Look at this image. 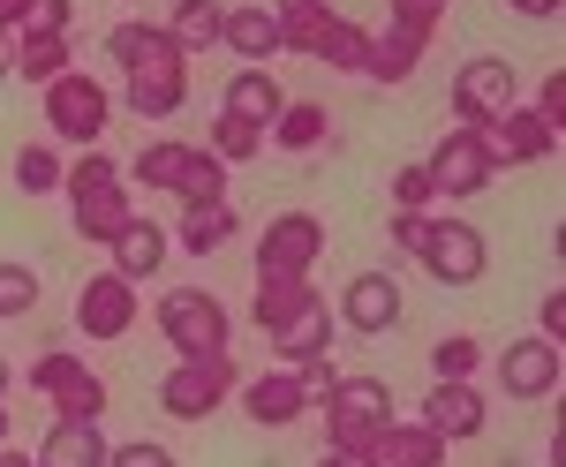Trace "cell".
<instances>
[{
	"label": "cell",
	"instance_id": "36",
	"mask_svg": "<svg viewBox=\"0 0 566 467\" xmlns=\"http://www.w3.org/2000/svg\"><path fill=\"white\" fill-rule=\"evenodd\" d=\"M175 197L181 204H227V167H219L212 151H189V173H181Z\"/></svg>",
	"mask_w": 566,
	"mask_h": 467
},
{
	"label": "cell",
	"instance_id": "47",
	"mask_svg": "<svg viewBox=\"0 0 566 467\" xmlns=\"http://www.w3.org/2000/svg\"><path fill=\"white\" fill-rule=\"evenodd\" d=\"M506 8H514V15H528V23H552V15H559V0H506Z\"/></svg>",
	"mask_w": 566,
	"mask_h": 467
},
{
	"label": "cell",
	"instance_id": "30",
	"mask_svg": "<svg viewBox=\"0 0 566 467\" xmlns=\"http://www.w3.org/2000/svg\"><path fill=\"white\" fill-rule=\"evenodd\" d=\"M264 136H280V151H317V144L333 136V114H325L317 98H287V106H280V121L264 128Z\"/></svg>",
	"mask_w": 566,
	"mask_h": 467
},
{
	"label": "cell",
	"instance_id": "34",
	"mask_svg": "<svg viewBox=\"0 0 566 467\" xmlns=\"http://www.w3.org/2000/svg\"><path fill=\"white\" fill-rule=\"evenodd\" d=\"M205 151H212L219 167H250V159L264 151V128L234 121V114H212V144H205Z\"/></svg>",
	"mask_w": 566,
	"mask_h": 467
},
{
	"label": "cell",
	"instance_id": "49",
	"mask_svg": "<svg viewBox=\"0 0 566 467\" xmlns=\"http://www.w3.org/2000/svg\"><path fill=\"white\" fill-rule=\"evenodd\" d=\"M0 467H39L31 453H15V445H0Z\"/></svg>",
	"mask_w": 566,
	"mask_h": 467
},
{
	"label": "cell",
	"instance_id": "44",
	"mask_svg": "<svg viewBox=\"0 0 566 467\" xmlns=\"http://www.w3.org/2000/svg\"><path fill=\"white\" fill-rule=\"evenodd\" d=\"M536 114H544L552 128H566V84H559V68H552V76L536 84Z\"/></svg>",
	"mask_w": 566,
	"mask_h": 467
},
{
	"label": "cell",
	"instance_id": "41",
	"mask_svg": "<svg viewBox=\"0 0 566 467\" xmlns=\"http://www.w3.org/2000/svg\"><path fill=\"white\" fill-rule=\"evenodd\" d=\"M423 242H431V212H392V250L423 256Z\"/></svg>",
	"mask_w": 566,
	"mask_h": 467
},
{
	"label": "cell",
	"instance_id": "50",
	"mask_svg": "<svg viewBox=\"0 0 566 467\" xmlns=\"http://www.w3.org/2000/svg\"><path fill=\"white\" fill-rule=\"evenodd\" d=\"M317 467H363V460H355V453H333V445H325V460H317Z\"/></svg>",
	"mask_w": 566,
	"mask_h": 467
},
{
	"label": "cell",
	"instance_id": "23",
	"mask_svg": "<svg viewBox=\"0 0 566 467\" xmlns=\"http://www.w3.org/2000/svg\"><path fill=\"white\" fill-rule=\"evenodd\" d=\"M280 106H287V98H280V84H272L264 68H234L227 91H219V114H234V121H250V128H272Z\"/></svg>",
	"mask_w": 566,
	"mask_h": 467
},
{
	"label": "cell",
	"instance_id": "40",
	"mask_svg": "<svg viewBox=\"0 0 566 467\" xmlns=\"http://www.w3.org/2000/svg\"><path fill=\"white\" fill-rule=\"evenodd\" d=\"M106 467H181L167 445H151V437H129V445H114L106 453Z\"/></svg>",
	"mask_w": 566,
	"mask_h": 467
},
{
	"label": "cell",
	"instance_id": "9",
	"mask_svg": "<svg viewBox=\"0 0 566 467\" xmlns=\"http://www.w3.org/2000/svg\"><path fill=\"white\" fill-rule=\"evenodd\" d=\"M423 272H431L438 287H476L483 272H491V242H483V226H469V219H431Z\"/></svg>",
	"mask_w": 566,
	"mask_h": 467
},
{
	"label": "cell",
	"instance_id": "4",
	"mask_svg": "<svg viewBox=\"0 0 566 467\" xmlns=\"http://www.w3.org/2000/svg\"><path fill=\"white\" fill-rule=\"evenodd\" d=\"M114 121V91L84 76V68H69V76H53L45 84V128L61 136V144H76V151H98V136Z\"/></svg>",
	"mask_w": 566,
	"mask_h": 467
},
{
	"label": "cell",
	"instance_id": "17",
	"mask_svg": "<svg viewBox=\"0 0 566 467\" xmlns=\"http://www.w3.org/2000/svg\"><path fill=\"white\" fill-rule=\"evenodd\" d=\"M242 415H250L258 429H287V423H303V415H310L303 378H295V370H264V378H250V384H242Z\"/></svg>",
	"mask_w": 566,
	"mask_h": 467
},
{
	"label": "cell",
	"instance_id": "46",
	"mask_svg": "<svg viewBox=\"0 0 566 467\" xmlns=\"http://www.w3.org/2000/svg\"><path fill=\"white\" fill-rule=\"evenodd\" d=\"M536 317H544V340H566V295H544Z\"/></svg>",
	"mask_w": 566,
	"mask_h": 467
},
{
	"label": "cell",
	"instance_id": "10",
	"mask_svg": "<svg viewBox=\"0 0 566 467\" xmlns=\"http://www.w3.org/2000/svg\"><path fill=\"white\" fill-rule=\"evenodd\" d=\"M136 317H144V295H136V279H122V272H98V279L76 287V332L84 340H129Z\"/></svg>",
	"mask_w": 566,
	"mask_h": 467
},
{
	"label": "cell",
	"instance_id": "3",
	"mask_svg": "<svg viewBox=\"0 0 566 467\" xmlns=\"http://www.w3.org/2000/svg\"><path fill=\"white\" fill-rule=\"evenodd\" d=\"M317 407H325V445L333 453H363L392 423V384L386 378H340Z\"/></svg>",
	"mask_w": 566,
	"mask_h": 467
},
{
	"label": "cell",
	"instance_id": "24",
	"mask_svg": "<svg viewBox=\"0 0 566 467\" xmlns=\"http://www.w3.org/2000/svg\"><path fill=\"white\" fill-rule=\"evenodd\" d=\"M219 45H227V53H242V68H264V61L280 53V23H272V8H227Z\"/></svg>",
	"mask_w": 566,
	"mask_h": 467
},
{
	"label": "cell",
	"instance_id": "6",
	"mask_svg": "<svg viewBox=\"0 0 566 467\" xmlns=\"http://www.w3.org/2000/svg\"><path fill=\"white\" fill-rule=\"evenodd\" d=\"M31 392H45L53 415H69V423H106V384H98V370L84 354H39L31 362Z\"/></svg>",
	"mask_w": 566,
	"mask_h": 467
},
{
	"label": "cell",
	"instance_id": "37",
	"mask_svg": "<svg viewBox=\"0 0 566 467\" xmlns=\"http://www.w3.org/2000/svg\"><path fill=\"white\" fill-rule=\"evenodd\" d=\"M476 362H483V347L469 340V332H446V340L431 347V378H438V384H461V378H476Z\"/></svg>",
	"mask_w": 566,
	"mask_h": 467
},
{
	"label": "cell",
	"instance_id": "19",
	"mask_svg": "<svg viewBox=\"0 0 566 467\" xmlns=\"http://www.w3.org/2000/svg\"><path fill=\"white\" fill-rule=\"evenodd\" d=\"M106 250H114V272H122V279H159V264H167L175 242H167V226H159V219H136L129 212L114 234H106Z\"/></svg>",
	"mask_w": 566,
	"mask_h": 467
},
{
	"label": "cell",
	"instance_id": "42",
	"mask_svg": "<svg viewBox=\"0 0 566 467\" xmlns=\"http://www.w3.org/2000/svg\"><path fill=\"white\" fill-rule=\"evenodd\" d=\"M438 15H446V0H392V23H400V31H423V39H431Z\"/></svg>",
	"mask_w": 566,
	"mask_h": 467
},
{
	"label": "cell",
	"instance_id": "11",
	"mask_svg": "<svg viewBox=\"0 0 566 467\" xmlns=\"http://www.w3.org/2000/svg\"><path fill=\"white\" fill-rule=\"evenodd\" d=\"M566 378V347L544 340V332H528V340L499 347V392L506 400H552Z\"/></svg>",
	"mask_w": 566,
	"mask_h": 467
},
{
	"label": "cell",
	"instance_id": "25",
	"mask_svg": "<svg viewBox=\"0 0 566 467\" xmlns=\"http://www.w3.org/2000/svg\"><path fill=\"white\" fill-rule=\"evenodd\" d=\"M242 234V219H234V204H181V226H175V242L189 256H219L227 242Z\"/></svg>",
	"mask_w": 566,
	"mask_h": 467
},
{
	"label": "cell",
	"instance_id": "51",
	"mask_svg": "<svg viewBox=\"0 0 566 467\" xmlns=\"http://www.w3.org/2000/svg\"><path fill=\"white\" fill-rule=\"evenodd\" d=\"M0 445H8V407H0Z\"/></svg>",
	"mask_w": 566,
	"mask_h": 467
},
{
	"label": "cell",
	"instance_id": "45",
	"mask_svg": "<svg viewBox=\"0 0 566 467\" xmlns=\"http://www.w3.org/2000/svg\"><path fill=\"white\" fill-rule=\"evenodd\" d=\"M295 378H303L310 407H317V400H325V392H333V384H340V370H333V362H325V354H317V362H303V370H295Z\"/></svg>",
	"mask_w": 566,
	"mask_h": 467
},
{
	"label": "cell",
	"instance_id": "28",
	"mask_svg": "<svg viewBox=\"0 0 566 467\" xmlns=\"http://www.w3.org/2000/svg\"><path fill=\"white\" fill-rule=\"evenodd\" d=\"M189 151L197 144H175V136H151L144 151H136V167H122L129 181H144V189H159V197H175L181 173H189Z\"/></svg>",
	"mask_w": 566,
	"mask_h": 467
},
{
	"label": "cell",
	"instance_id": "22",
	"mask_svg": "<svg viewBox=\"0 0 566 467\" xmlns=\"http://www.w3.org/2000/svg\"><path fill=\"white\" fill-rule=\"evenodd\" d=\"M423 53H431V39H423V31H400V23H392V31H378V39H370L363 76H370V84H408V76L423 68Z\"/></svg>",
	"mask_w": 566,
	"mask_h": 467
},
{
	"label": "cell",
	"instance_id": "1",
	"mask_svg": "<svg viewBox=\"0 0 566 467\" xmlns=\"http://www.w3.org/2000/svg\"><path fill=\"white\" fill-rule=\"evenodd\" d=\"M61 197H69V219L84 242H106L122 219H129V173L114 167L106 151H84L76 167L61 173Z\"/></svg>",
	"mask_w": 566,
	"mask_h": 467
},
{
	"label": "cell",
	"instance_id": "52",
	"mask_svg": "<svg viewBox=\"0 0 566 467\" xmlns=\"http://www.w3.org/2000/svg\"><path fill=\"white\" fill-rule=\"evenodd\" d=\"M0 392H8V362H0Z\"/></svg>",
	"mask_w": 566,
	"mask_h": 467
},
{
	"label": "cell",
	"instance_id": "32",
	"mask_svg": "<svg viewBox=\"0 0 566 467\" xmlns=\"http://www.w3.org/2000/svg\"><path fill=\"white\" fill-rule=\"evenodd\" d=\"M310 279H258V301H250V317H258V332H280L295 309H310Z\"/></svg>",
	"mask_w": 566,
	"mask_h": 467
},
{
	"label": "cell",
	"instance_id": "48",
	"mask_svg": "<svg viewBox=\"0 0 566 467\" xmlns=\"http://www.w3.org/2000/svg\"><path fill=\"white\" fill-rule=\"evenodd\" d=\"M8 68H15V39L0 31V84H8Z\"/></svg>",
	"mask_w": 566,
	"mask_h": 467
},
{
	"label": "cell",
	"instance_id": "27",
	"mask_svg": "<svg viewBox=\"0 0 566 467\" xmlns=\"http://www.w3.org/2000/svg\"><path fill=\"white\" fill-rule=\"evenodd\" d=\"M69 53L76 45L69 39H53V31H15V68L8 76H23V84H53V76H69Z\"/></svg>",
	"mask_w": 566,
	"mask_h": 467
},
{
	"label": "cell",
	"instance_id": "33",
	"mask_svg": "<svg viewBox=\"0 0 566 467\" xmlns=\"http://www.w3.org/2000/svg\"><path fill=\"white\" fill-rule=\"evenodd\" d=\"M363 53H370V31H363V23H348V15H333L310 61H325V68H340V76H363Z\"/></svg>",
	"mask_w": 566,
	"mask_h": 467
},
{
	"label": "cell",
	"instance_id": "5",
	"mask_svg": "<svg viewBox=\"0 0 566 467\" xmlns=\"http://www.w3.org/2000/svg\"><path fill=\"white\" fill-rule=\"evenodd\" d=\"M234 354H197V362H175L167 378H159V407L175 415V423H205L219 415V400L234 392Z\"/></svg>",
	"mask_w": 566,
	"mask_h": 467
},
{
	"label": "cell",
	"instance_id": "43",
	"mask_svg": "<svg viewBox=\"0 0 566 467\" xmlns=\"http://www.w3.org/2000/svg\"><path fill=\"white\" fill-rule=\"evenodd\" d=\"M69 23H76L69 0H31V23H23V31H53V39H69Z\"/></svg>",
	"mask_w": 566,
	"mask_h": 467
},
{
	"label": "cell",
	"instance_id": "13",
	"mask_svg": "<svg viewBox=\"0 0 566 467\" xmlns=\"http://www.w3.org/2000/svg\"><path fill=\"white\" fill-rule=\"evenodd\" d=\"M400 309H408V301H400V279H392V272H355L348 287H340V317H333V325L378 340V332L400 325Z\"/></svg>",
	"mask_w": 566,
	"mask_h": 467
},
{
	"label": "cell",
	"instance_id": "20",
	"mask_svg": "<svg viewBox=\"0 0 566 467\" xmlns=\"http://www.w3.org/2000/svg\"><path fill=\"white\" fill-rule=\"evenodd\" d=\"M355 460H363V467H446V445H438L423 423H400V415H392Z\"/></svg>",
	"mask_w": 566,
	"mask_h": 467
},
{
	"label": "cell",
	"instance_id": "8",
	"mask_svg": "<svg viewBox=\"0 0 566 467\" xmlns=\"http://www.w3.org/2000/svg\"><path fill=\"white\" fill-rule=\"evenodd\" d=\"M325 256V226L310 212H280L258 234V279H310Z\"/></svg>",
	"mask_w": 566,
	"mask_h": 467
},
{
	"label": "cell",
	"instance_id": "53",
	"mask_svg": "<svg viewBox=\"0 0 566 467\" xmlns=\"http://www.w3.org/2000/svg\"><path fill=\"white\" fill-rule=\"evenodd\" d=\"M129 8H144V0H129Z\"/></svg>",
	"mask_w": 566,
	"mask_h": 467
},
{
	"label": "cell",
	"instance_id": "21",
	"mask_svg": "<svg viewBox=\"0 0 566 467\" xmlns=\"http://www.w3.org/2000/svg\"><path fill=\"white\" fill-rule=\"evenodd\" d=\"M106 423H69V415H53V429H45L39 445V467H106Z\"/></svg>",
	"mask_w": 566,
	"mask_h": 467
},
{
	"label": "cell",
	"instance_id": "18",
	"mask_svg": "<svg viewBox=\"0 0 566 467\" xmlns=\"http://www.w3.org/2000/svg\"><path fill=\"white\" fill-rule=\"evenodd\" d=\"M272 340V354H280V370H303V362H317V354H333V301L317 295L310 309H295L280 332H264Z\"/></svg>",
	"mask_w": 566,
	"mask_h": 467
},
{
	"label": "cell",
	"instance_id": "26",
	"mask_svg": "<svg viewBox=\"0 0 566 467\" xmlns=\"http://www.w3.org/2000/svg\"><path fill=\"white\" fill-rule=\"evenodd\" d=\"M106 53H114L122 68H144V61H189L167 23H114V31H106Z\"/></svg>",
	"mask_w": 566,
	"mask_h": 467
},
{
	"label": "cell",
	"instance_id": "35",
	"mask_svg": "<svg viewBox=\"0 0 566 467\" xmlns=\"http://www.w3.org/2000/svg\"><path fill=\"white\" fill-rule=\"evenodd\" d=\"M61 173H69V159H61L53 144H23V151H15V189H23V197H53Z\"/></svg>",
	"mask_w": 566,
	"mask_h": 467
},
{
	"label": "cell",
	"instance_id": "16",
	"mask_svg": "<svg viewBox=\"0 0 566 467\" xmlns=\"http://www.w3.org/2000/svg\"><path fill=\"white\" fill-rule=\"evenodd\" d=\"M181 98H189V61H144V68H129V84H122V106L144 114V121L181 114Z\"/></svg>",
	"mask_w": 566,
	"mask_h": 467
},
{
	"label": "cell",
	"instance_id": "39",
	"mask_svg": "<svg viewBox=\"0 0 566 467\" xmlns=\"http://www.w3.org/2000/svg\"><path fill=\"white\" fill-rule=\"evenodd\" d=\"M438 189H431V167L423 159H408V167L392 173V212H431Z\"/></svg>",
	"mask_w": 566,
	"mask_h": 467
},
{
	"label": "cell",
	"instance_id": "38",
	"mask_svg": "<svg viewBox=\"0 0 566 467\" xmlns=\"http://www.w3.org/2000/svg\"><path fill=\"white\" fill-rule=\"evenodd\" d=\"M39 309V272L31 264H0V317H31Z\"/></svg>",
	"mask_w": 566,
	"mask_h": 467
},
{
	"label": "cell",
	"instance_id": "12",
	"mask_svg": "<svg viewBox=\"0 0 566 467\" xmlns=\"http://www.w3.org/2000/svg\"><path fill=\"white\" fill-rule=\"evenodd\" d=\"M506 106H514V68L499 53L461 61V76H453V114H461V128H491Z\"/></svg>",
	"mask_w": 566,
	"mask_h": 467
},
{
	"label": "cell",
	"instance_id": "15",
	"mask_svg": "<svg viewBox=\"0 0 566 467\" xmlns=\"http://www.w3.org/2000/svg\"><path fill=\"white\" fill-rule=\"evenodd\" d=\"M483 136H491V151H499V167H536V159H552V151H559V128L544 121L536 106H522V98L483 128Z\"/></svg>",
	"mask_w": 566,
	"mask_h": 467
},
{
	"label": "cell",
	"instance_id": "7",
	"mask_svg": "<svg viewBox=\"0 0 566 467\" xmlns=\"http://www.w3.org/2000/svg\"><path fill=\"white\" fill-rule=\"evenodd\" d=\"M423 167H431L438 197H453V204H461V197H483V189L499 181V151H491V136H483V128H453Z\"/></svg>",
	"mask_w": 566,
	"mask_h": 467
},
{
	"label": "cell",
	"instance_id": "31",
	"mask_svg": "<svg viewBox=\"0 0 566 467\" xmlns=\"http://www.w3.org/2000/svg\"><path fill=\"white\" fill-rule=\"evenodd\" d=\"M219 23H227V8H219V0H175V15H167V31H175L181 53L219 45Z\"/></svg>",
	"mask_w": 566,
	"mask_h": 467
},
{
	"label": "cell",
	"instance_id": "14",
	"mask_svg": "<svg viewBox=\"0 0 566 467\" xmlns=\"http://www.w3.org/2000/svg\"><path fill=\"white\" fill-rule=\"evenodd\" d=\"M416 423L431 429L438 445H469V437H483V423H491V400L476 392V378L431 384V400H423V415H416Z\"/></svg>",
	"mask_w": 566,
	"mask_h": 467
},
{
	"label": "cell",
	"instance_id": "29",
	"mask_svg": "<svg viewBox=\"0 0 566 467\" xmlns=\"http://www.w3.org/2000/svg\"><path fill=\"white\" fill-rule=\"evenodd\" d=\"M272 23H280V53H317L333 0H272Z\"/></svg>",
	"mask_w": 566,
	"mask_h": 467
},
{
	"label": "cell",
	"instance_id": "2",
	"mask_svg": "<svg viewBox=\"0 0 566 467\" xmlns=\"http://www.w3.org/2000/svg\"><path fill=\"white\" fill-rule=\"evenodd\" d=\"M159 332H167V347L181 362H197V354H227L234 347V317L219 309L212 287H175V295H159Z\"/></svg>",
	"mask_w": 566,
	"mask_h": 467
}]
</instances>
